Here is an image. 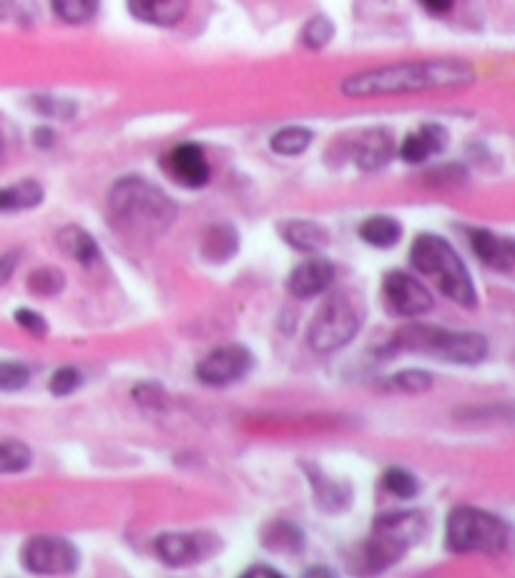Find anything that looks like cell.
I'll return each instance as SVG.
<instances>
[{"instance_id": "cell-9", "label": "cell", "mask_w": 515, "mask_h": 578, "mask_svg": "<svg viewBox=\"0 0 515 578\" xmlns=\"http://www.w3.org/2000/svg\"><path fill=\"white\" fill-rule=\"evenodd\" d=\"M383 300L387 310L402 317H418L433 310V294L430 289L420 282V279L410 277L408 271H387L383 279Z\"/></svg>"}, {"instance_id": "cell-23", "label": "cell", "mask_w": 515, "mask_h": 578, "mask_svg": "<svg viewBox=\"0 0 515 578\" xmlns=\"http://www.w3.org/2000/svg\"><path fill=\"white\" fill-rule=\"evenodd\" d=\"M307 478L312 483V490H315L317 504L323 506L325 511H340V508L348 506V500H350L348 486H342V483L327 478V475L319 473L317 467H312Z\"/></svg>"}, {"instance_id": "cell-18", "label": "cell", "mask_w": 515, "mask_h": 578, "mask_svg": "<svg viewBox=\"0 0 515 578\" xmlns=\"http://www.w3.org/2000/svg\"><path fill=\"white\" fill-rule=\"evenodd\" d=\"M282 240L294 246L297 252H305V254H317L323 252L327 242H329V234L325 227H319L315 222H286L282 227Z\"/></svg>"}, {"instance_id": "cell-30", "label": "cell", "mask_w": 515, "mask_h": 578, "mask_svg": "<svg viewBox=\"0 0 515 578\" xmlns=\"http://www.w3.org/2000/svg\"><path fill=\"white\" fill-rule=\"evenodd\" d=\"M335 36V25L325 15H315L302 31V44L307 48H325Z\"/></svg>"}, {"instance_id": "cell-36", "label": "cell", "mask_w": 515, "mask_h": 578, "mask_svg": "<svg viewBox=\"0 0 515 578\" xmlns=\"http://www.w3.org/2000/svg\"><path fill=\"white\" fill-rule=\"evenodd\" d=\"M133 397H137L141 405L154 407V411H162L164 401H166L164 390L159 388V385H151V382H149V385H139L137 390H133Z\"/></svg>"}, {"instance_id": "cell-8", "label": "cell", "mask_w": 515, "mask_h": 578, "mask_svg": "<svg viewBox=\"0 0 515 578\" xmlns=\"http://www.w3.org/2000/svg\"><path fill=\"white\" fill-rule=\"evenodd\" d=\"M21 564L38 576H66L79 568V548L63 535H33L21 551Z\"/></svg>"}, {"instance_id": "cell-5", "label": "cell", "mask_w": 515, "mask_h": 578, "mask_svg": "<svg viewBox=\"0 0 515 578\" xmlns=\"http://www.w3.org/2000/svg\"><path fill=\"white\" fill-rule=\"evenodd\" d=\"M398 350L422 352L445 362L472 365L480 362L488 352V343L478 333H450V330L433 325H410L395 335Z\"/></svg>"}, {"instance_id": "cell-31", "label": "cell", "mask_w": 515, "mask_h": 578, "mask_svg": "<svg viewBox=\"0 0 515 578\" xmlns=\"http://www.w3.org/2000/svg\"><path fill=\"white\" fill-rule=\"evenodd\" d=\"M390 385L395 390H402V393H408V395H420L433 388V375L425 370H402L390 380Z\"/></svg>"}, {"instance_id": "cell-33", "label": "cell", "mask_w": 515, "mask_h": 578, "mask_svg": "<svg viewBox=\"0 0 515 578\" xmlns=\"http://www.w3.org/2000/svg\"><path fill=\"white\" fill-rule=\"evenodd\" d=\"M79 385H81V372L75 368H61L54 372V378H50L48 382V390L56 397H66V395H71Z\"/></svg>"}, {"instance_id": "cell-39", "label": "cell", "mask_w": 515, "mask_h": 578, "mask_svg": "<svg viewBox=\"0 0 515 578\" xmlns=\"http://www.w3.org/2000/svg\"><path fill=\"white\" fill-rule=\"evenodd\" d=\"M242 576H244V578H249V576H282V574L277 571V568H272V566H261V564H257V566H249L247 571H244Z\"/></svg>"}, {"instance_id": "cell-22", "label": "cell", "mask_w": 515, "mask_h": 578, "mask_svg": "<svg viewBox=\"0 0 515 578\" xmlns=\"http://www.w3.org/2000/svg\"><path fill=\"white\" fill-rule=\"evenodd\" d=\"M400 234H402V224L393 217H370L360 224L362 242L377 246V250H387V246L398 244Z\"/></svg>"}, {"instance_id": "cell-21", "label": "cell", "mask_w": 515, "mask_h": 578, "mask_svg": "<svg viewBox=\"0 0 515 578\" xmlns=\"http://www.w3.org/2000/svg\"><path fill=\"white\" fill-rule=\"evenodd\" d=\"M56 242L69 257L81 262V265H91V262L98 257L96 240L89 232H83L81 227H63L61 232H58Z\"/></svg>"}, {"instance_id": "cell-14", "label": "cell", "mask_w": 515, "mask_h": 578, "mask_svg": "<svg viewBox=\"0 0 515 578\" xmlns=\"http://www.w3.org/2000/svg\"><path fill=\"white\" fill-rule=\"evenodd\" d=\"M470 246L478 254L480 262H485L488 267H493L503 275H511L515 267V242L511 236H501L488 232V229H472L470 232Z\"/></svg>"}, {"instance_id": "cell-27", "label": "cell", "mask_w": 515, "mask_h": 578, "mask_svg": "<svg viewBox=\"0 0 515 578\" xmlns=\"http://www.w3.org/2000/svg\"><path fill=\"white\" fill-rule=\"evenodd\" d=\"M58 19L66 23H86L96 15L98 0H50Z\"/></svg>"}, {"instance_id": "cell-17", "label": "cell", "mask_w": 515, "mask_h": 578, "mask_svg": "<svg viewBox=\"0 0 515 578\" xmlns=\"http://www.w3.org/2000/svg\"><path fill=\"white\" fill-rule=\"evenodd\" d=\"M133 19L151 25H176L189 11V0H129Z\"/></svg>"}, {"instance_id": "cell-35", "label": "cell", "mask_w": 515, "mask_h": 578, "mask_svg": "<svg viewBox=\"0 0 515 578\" xmlns=\"http://www.w3.org/2000/svg\"><path fill=\"white\" fill-rule=\"evenodd\" d=\"M15 322H19V325L25 330V333L33 335V337H46L48 333V325H46V320L40 317L38 312H33V310H19L15 312Z\"/></svg>"}, {"instance_id": "cell-2", "label": "cell", "mask_w": 515, "mask_h": 578, "mask_svg": "<svg viewBox=\"0 0 515 578\" xmlns=\"http://www.w3.org/2000/svg\"><path fill=\"white\" fill-rule=\"evenodd\" d=\"M112 224L129 236H159L176 222V204L141 176H124L108 192Z\"/></svg>"}, {"instance_id": "cell-10", "label": "cell", "mask_w": 515, "mask_h": 578, "mask_svg": "<svg viewBox=\"0 0 515 578\" xmlns=\"http://www.w3.org/2000/svg\"><path fill=\"white\" fill-rule=\"evenodd\" d=\"M251 370V352L242 345H224L219 350L209 352L204 360L197 365V378L204 385H230V382L242 380Z\"/></svg>"}, {"instance_id": "cell-40", "label": "cell", "mask_w": 515, "mask_h": 578, "mask_svg": "<svg viewBox=\"0 0 515 578\" xmlns=\"http://www.w3.org/2000/svg\"><path fill=\"white\" fill-rule=\"evenodd\" d=\"M56 141V136H54V131H48V129H38L36 131V143H38V147H48V143H54Z\"/></svg>"}, {"instance_id": "cell-32", "label": "cell", "mask_w": 515, "mask_h": 578, "mask_svg": "<svg viewBox=\"0 0 515 578\" xmlns=\"http://www.w3.org/2000/svg\"><path fill=\"white\" fill-rule=\"evenodd\" d=\"M28 378H31V372L25 365L11 362V360L0 362V390H3V393H15V390L25 388L28 385Z\"/></svg>"}, {"instance_id": "cell-20", "label": "cell", "mask_w": 515, "mask_h": 578, "mask_svg": "<svg viewBox=\"0 0 515 578\" xmlns=\"http://www.w3.org/2000/svg\"><path fill=\"white\" fill-rule=\"evenodd\" d=\"M44 201V186L33 178H25V182L3 186L0 189V211H23L33 209Z\"/></svg>"}, {"instance_id": "cell-15", "label": "cell", "mask_w": 515, "mask_h": 578, "mask_svg": "<svg viewBox=\"0 0 515 578\" xmlns=\"http://www.w3.org/2000/svg\"><path fill=\"white\" fill-rule=\"evenodd\" d=\"M395 157V136L387 129H370L354 143V161L362 172H377Z\"/></svg>"}, {"instance_id": "cell-11", "label": "cell", "mask_w": 515, "mask_h": 578, "mask_svg": "<svg viewBox=\"0 0 515 578\" xmlns=\"http://www.w3.org/2000/svg\"><path fill=\"white\" fill-rule=\"evenodd\" d=\"M164 172L189 189H199L211 178V166L199 143H179L164 157Z\"/></svg>"}, {"instance_id": "cell-38", "label": "cell", "mask_w": 515, "mask_h": 578, "mask_svg": "<svg viewBox=\"0 0 515 578\" xmlns=\"http://www.w3.org/2000/svg\"><path fill=\"white\" fill-rule=\"evenodd\" d=\"M420 3L425 5V11L435 13V15H443L455 5V0H420Z\"/></svg>"}, {"instance_id": "cell-7", "label": "cell", "mask_w": 515, "mask_h": 578, "mask_svg": "<svg viewBox=\"0 0 515 578\" xmlns=\"http://www.w3.org/2000/svg\"><path fill=\"white\" fill-rule=\"evenodd\" d=\"M425 533V521L420 513H387L377 518L373 535H370L362 558L367 571H385L405 556L412 543H418Z\"/></svg>"}, {"instance_id": "cell-29", "label": "cell", "mask_w": 515, "mask_h": 578, "mask_svg": "<svg viewBox=\"0 0 515 578\" xmlns=\"http://www.w3.org/2000/svg\"><path fill=\"white\" fill-rule=\"evenodd\" d=\"M383 488L398 498H412L420 490V483L415 475L405 471V467H390V471H385L383 475Z\"/></svg>"}, {"instance_id": "cell-13", "label": "cell", "mask_w": 515, "mask_h": 578, "mask_svg": "<svg viewBox=\"0 0 515 578\" xmlns=\"http://www.w3.org/2000/svg\"><path fill=\"white\" fill-rule=\"evenodd\" d=\"M335 282V265L323 257H312L300 262L297 267L286 277V292L300 297V300H309V297L323 294L325 289Z\"/></svg>"}, {"instance_id": "cell-37", "label": "cell", "mask_w": 515, "mask_h": 578, "mask_svg": "<svg viewBox=\"0 0 515 578\" xmlns=\"http://www.w3.org/2000/svg\"><path fill=\"white\" fill-rule=\"evenodd\" d=\"M19 252H5L0 254V287H3L8 279H11V275L15 271V267H19Z\"/></svg>"}, {"instance_id": "cell-6", "label": "cell", "mask_w": 515, "mask_h": 578, "mask_svg": "<svg viewBox=\"0 0 515 578\" xmlns=\"http://www.w3.org/2000/svg\"><path fill=\"white\" fill-rule=\"evenodd\" d=\"M365 308L350 292H337L323 302L307 327V345L315 352H335L350 343L360 333Z\"/></svg>"}, {"instance_id": "cell-16", "label": "cell", "mask_w": 515, "mask_h": 578, "mask_svg": "<svg viewBox=\"0 0 515 578\" xmlns=\"http://www.w3.org/2000/svg\"><path fill=\"white\" fill-rule=\"evenodd\" d=\"M447 147V131L441 124H422L418 131H412L405 136L400 157L408 161V164H422V161L430 159L433 154H441Z\"/></svg>"}, {"instance_id": "cell-25", "label": "cell", "mask_w": 515, "mask_h": 578, "mask_svg": "<svg viewBox=\"0 0 515 578\" xmlns=\"http://www.w3.org/2000/svg\"><path fill=\"white\" fill-rule=\"evenodd\" d=\"M261 543L269 551H280V554H294V551H302L305 546V539H302V531L294 529L292 523L277 521L269 523V529L261 533Z\"/></svg>"}, {"instance_id": "cell-19", "label": "cell", "mask_w": 515, "mask_h": 578, "mask_svg": "<svg viewBox=\"0 0 515 578\" xmlns=\"http://www.w3.org/2000/svg\"><path fill=\"white\" fill-rule=\"evenodd\" d=\"M236 246H239V236H236V229L230 224H214L204 232V240H201V254H204L207 262H226L236 254Z\"/></svg>"}, {"instance_id": "cell-4", "label": "cell", "mask_w": 515, "mask_h": 578, "mask_svg": "<svg viewBox=\"0 0 515 578\" xmlns=\"http://www.w3.org/2000/svg\"><path fill=\"white\" fill-rule=\"evenodd\" d=\"M511 529L503 518L483 511V508L460 506L447 516L445 543L455 554H488L495 556L505 551Z\"/></svg>"}, {"instance_id": "cell-12", "label": "cell", "mask_w": 515, "mask_h": 578, "mask_svg": "<svg viewBox=\"0 0 515 578\" xmlns=\"http://www.w3.org/2000/svg\"><path fill=\"white\" fill-rule=\"evenodd\" d=\"M211 546L209 533H162L154 543L159 558L174 568L199 564L211 554Z\"/></svg>"}, {"instance_id": "cell-3", "label": "cell", "mask_w": 515, "mask_h": 578, "mask_svg": "<svg viewBox=\"0 0 515 578\" xmlns=\"http://www.w3.org/2000/svg\"><path fill=\"white\" fill-rule=\"evenodd\" d=\"M410 262L420 275L433 279L447 300L458 302L463 308H476L478 304V289L466 262L458 257V252L443 236L422 232L410 246Z\"/></svg>"}, {"instance_id": "cell-34", "label": "cell", "mask_w": 515, "mask_h": 578, "mask_svg": "<svg viewBox=\"0 0 515 578\" xmlns=\"http://www.w3.org/2000/svg\"><path fill=\"white\" fill-rule=\"evenodd\" d=\"M33 106H36V112L54 118H71L75 114V106L71 101L54 99V96H36L33 99Z\"/></svg>"}, {"instance_id": "cell-24", "label": "cell", "mask_w": 515, "mask_h": 578, "mask_svg": "<svg viewBox=\"0 0 515 578\" xmlns=\"http://www.w3.org/2000/svg\"><path fill=\"white\" fill-rule=\"evenodd\" d=\"M312 139H315V134L305 129V126H286V129H280L269 139V147L280 157H300L309 149Z\"/></svg>"}, {"instance_id": "cell-28", "label": "cell", "mask_w": 515, "mask_h": 578, "mask_svg": "<svg viewBox=\"0 0 515 578\" xmlns=\"http://www.w3.org/2000/svg\"><path fill=\"white\" fill-rule=\"evenodd\" d=\"M63 285H66L63 271L56 267H40L28 277L31 292L36 297H44V300L46 297H56L63 289Z\"/></svg>"}, {"instance_id": "cell-26", "label": "cell", "mask_w": 515, "mask_h": 578, "mask_svg": "<svg viewBox=\"0 0 515 578\" xmlns=\"http://www.w3.org/2000/svg\"><path fill=\"white\" fill-rule=\"evenodd\" d=\"M31 463L33 453L28 446L19 443V440H5V443H0V475L23 473Z\"/></svg>"}, {"instance_id": "cell-1", "label": "cell", "mask_w": 515, "mask_h": 578, "mask_svg": "<svg viewBox=\"0 0 515 578\" xmlns=\"http://www.w3.org/2000/svg\"><path fill=\"white\" fill-rule=\"evenodd\" d=\"M476 83V68L460 58H433V61H410L352 73L342 81L340 91L350 99L408 96L425 91L468 89Z\"/></svg>"}]
</instances>
